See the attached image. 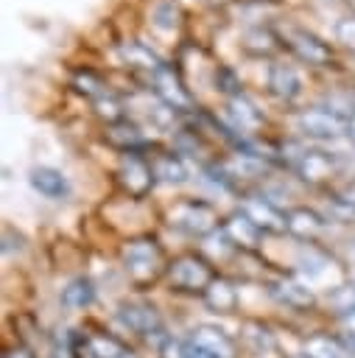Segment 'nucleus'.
<instances>
[{"instance_id": "f257e3e1", "label": "nucleus", "mask_w": 355, "mask_h": 358, "mask_svg": "<svg viewBox=\"0 0 355 358\" xmlns=\"http://www.w3.org/2000/svg\"><path fill=\"white\" fill-rule=\"evenodd\" d=\"M120 260L129 271V277L140 285L151 282L159 271H162V263H165V255L159 249L157 241L151 238H137V241H129L123 249H120Z\"/></svg>"}, {"instance_id": "f03ea898", "label": "nucleus", "mask_w": 355, "mask_h": 358, "mask_svg": "<svg viewBox=\"0 0 355 358\" xmlns=\"http://www.w3.org/2000/svg\"><path fill=\"white\" fill-rule=\"evenodd\" d=\"M168 224L187 232V235H210L218 227V215L207 201L187 199V201H179L168 210Z\"/></svg>"}, {"instance_id": "7ed1b4c3", "label": "nucleus", "mask_w": 355, "mask_h": 358, "mask_svg": "<svg viewBox=\"0 0 355 358\" xmlns=\"http://www.w3.org/2000/svg\"><path fill=\"white\" fill-rule=\"evenodd\" d=\"M299 129L316 140H335L349 131V117L333 106H310L299 115Z\"/></svg>"}, {"instance_id": "20e7f679", "label": "nucleus", "mask_w": 355, "mask_h": 358, "mask_svg": "<svg viewBox=\"0 0 355 358\" xmlns=\"http://www.w3.org/2000/svg\"><path fill=\"white\" fill-rule=\"evenodd\" d=\"M168 277H171V285L179 288V291H207L210 282L215 280L212 277V268L210 263H204L201 257L196 255H182L176 257L171 266H168Z\"/></svg>"}, {"instance_id": "39448f33", "label": "nucleus", "mask_w": 355, "mask_h": 358, "mask_svg": "<svg viewBox=\"0 0 355 358\" xmlns=\"http://www.w3.org/2000/svg\"><path fill=\"white\" fill-rule=\"evenodd\" d=\"M240 213L260 229V232H288V215L274 204L268 201L266 196H246Z\"/></svg>"}, {"instance_id": "423d86ee", "label": "nucleus", "mask_w": 355, "mask_h": 358, "mask_svg": "<svg viewBox=\"0 0 355 358\" xmlns=\"http://www.w3.org/2000/svg\"><path fill=\"white\" fill-rule=\"evenodd\" d=\"M154 92L159 95L162 103H168L173 112H187L193 109V95L190 90L182 84L179 73L168 64H162L157 73H154Z\"/></svg>"}, {"instance_id": "0eeeda50", "label": "nucleus", "mask_w": 355, "mask_h": 358, "mask_svg": "<svg viewBox=\"0 0 355 358\" xmlns=\"http://www.w3.org/2000/svg\"><path fill=\"white\" fill-rule=\"evenodd\" d=\"M201 355L207 358H238V347L235 341L215 324H198L190 330V338H187Z\"/></svg>"}, {"instance_id": "6e6552de", "label": "nucleus", "mask_w": 355, "mask_h": 358, "mask_svg": "<svg viewBox=\"0 0 355 358\" xmlns=\"http://www.w3.org/2000/svg\"><path fill=\"white\" fill-rule=\"evenodd\" d=\"M285 42H288V48L296 53V59H302V62H307V64L324 67V64H330V59H333L330 48H327L316 34H310V31H305V28H288V31H285Z\"/></svg>"}, {"instance_id": "1a4fd4ad", "label": "nucleus", "mask_w": 355, "mask_h": 358, "mask_svg": "<svg viewBox=\"0 0 355 358\" xmlns=\"http://www.w3.org/2000/svg\"><path fill=\"white\" fill-rule=\"evenodd\" d=\"M117 319L129 330H134L140 336H157V333H162V316L148 302H123L120 310H117Z\"/></svg>"}, {"instance_id": "9d476101", "label": "nucleus", "mask_w": 355, "mask_h": 358, "mask_svg": "<svg viewBox=\"0 0 355 358\" xmlns=\"http://www.w3.org/2000/svg\"><path fill=\"white\" fill-rule=\"evenodd\" d=\"M120 182H123V187L131 193V196H145L148 190H151V185H154V168L145 162V159H140L137 154H126L123 157V165H120Z\"/></svg>"}, {"instance_id": "9b49d317", "label": "nucleus", "mask_w": 355, "mask_h": 358, "mask_svg": "<svg viewBox=\"0 0 355 358\" xmlns=\"http://www.w3.org/2000/svg\"><path fill=\"white\" fill-rule=\"evenodd\" d=\"M268 87L285 103H291V101H296L302 95V78H299V73H296L294 64H271Z\"/></svg>"}, {"instance_id": "f8f14e48", "label": "nucleus", "mask_w": 355, "mask_h": 358, "mask_svg": "<svg viewBox=\"0 0 355 358\" xmlns=\"http://www.w3.org/2000/svg\"><path fill=\"white\" fill-rule=\"evenodd\" d=\"M28 182H31L34 190H39V193L48 196V199H64V196L70 193L67 176H64L61 171H56V168H48V165L34 168L31 176H28Z\"/></svg>"}, {"instance_id": "ddd939ff", "label": "nucleus", "mask_w": 355, "mask_h": 358, "mask_svg": "<svg viewBox=\"0 0 355 358\" xmlns=\"http://www.w3.org/2000/svg\"><path fill=\"white\" fill-rule=\"evenodd\" d=\"M260 229L243 215V213H238V215H232L226 224H224V238L232 243V246H240V249H257L260 246Z\"/></svg>"}, {"instance_id": "4468645a", "label": "nucleus", "mask_w": 355, "mask_h": 358, "mask_svg": "<svg viewBox=\"0 0 355 358\" xmlns=\"http://www.w3.org/2000/svg\"><path fill=\"white\" fill-rule=\"evenodd\" d=\"M296 171L305 182H321L335 171V162L324 151H302L296 159Z\"/></svg>"}, {"instance_id": "2eb2a0df", "label": "nucleus", "mask_w": 355, "mask_h": 358, "mask_svg": "<svg viewBox=\"0 0 355 358\" xmlns=\"http://www.w3.org/2000/svg\"><path fill=\"white\" fill-rule=\"evenodd\" d=\"M288 215V232L302 238V241H310L316 238L321 229H324V218L316 213V210H307V207H294L285 213Z\"/></svg>"}, {"instance_id": "dca6fc26", "label": "nucleus", "mask_w": 355, "mask_h": 358, "mask_svg": "<svg viewBox=\"0 0 355 358\" xmlns=\"http://www.w3.org/2000/svg\"><path fill=\"white\" fill-rule=\"evenodd\" d=\"M229 117H232V123H235V131H254V129H260V123H263L260 109H257L246 95L229 98Z\"/></svg>"}, {"instance_id": "f3484780", "label": "nucleus", "mask_w": 355, "mask_h": 358, "mask_svg": "<svg viewBox=\"0 0 355 358\" xmlns=\"http://www.w3.org/2000/svg\"><path fill=\"white\" fill-rule=\"evenodd\" d=\"M204 305L212 310V313H232L235 305H238V291L232 282L226 280H212L210 288L204 291Z\"/></svg>"}, {"instance_id": "a211bd4d", "label": "nucleus", "mask_w": 355, "mask_h": 358, "mask_svg": "<svg viewBox=\"0 0 355 358\" xmlns=\"http://www.w3.org/2000/svg\"><path fill=\"white\" fill-rule=\"evenodd\" d=\"M120 56H123L126 64L140 67V70H148L151 76L165 64V62H162L148 45H143V42H123V45H120Z\"/></svg>"}, {"instance_id": "6ab92c4d", "label": "nucleus", "mask_w": 355, "mask_h": 358, "mask_svg": "<svg viewBox=\"0 0 355 358\" xmlns=\"http://www.w3.org/2000/svg\"><path fill=\"white\" fill-rule=\"evenodd\" d=\"M92 299H95V285H92V280H87V277H75V280H70V282L61 288V305H64V308L78 310V308L92 305Z\"/></svg>"}, {"instance_id": "aec40b11", "label": "nucleus", "mask_w": 355, "mask_h": 358, "mask_svg": "<svg viewBox=\"0 0 355 358\" xmlns=\"http://www.w3.org/2000/svg\"><path fill=\"white\" fill-rule=\"evenodd\" d=\"M305 355L307 358H352L347 347H341V341L330 336H310L305 341Z\"/></svg>"}, {"instance_id": "412c9836", "label": "nucleus", "mask_w": 355, "mask_h": 358, "mask_svg": "<svg viewBox=\"0 0 355 358\" xmlns=\"http://www.w3.org/2000/svg\"><path fill=\"white\" fill-rule=\"evenodd\" d=\"M182 22V8L176 0H157L151 8V25L159 31H176Z\"/></svg>"}, {"instance_id": "4be33fe9", "label": "nucleus", "mask_w": 355, "mask_h": 358, "mask_svg": "<svg viewBox=\"0 0 355 358\" xmlns=\"http://www.w3.org/2000/svg\"><path fill=\"white\" fill-rule=\"evenodd\" d=\"M87 350L95 358H134V352L126 344H120L117 338H112V336H89L87 338Z\"/></svg>"}, {"instance_id": "5701e85b", "label": "nucleus", "mask_w": 355, "mask_h": 358, "mask_svg": "<svg viewBox=\"0 0 355 358\" xmlns=\"http://www.w3.org/2000/svg\"><path fill=\"white\" fill-rule=\"evenodd\" d=\"M274 294H277L285 305H291V308H307V305L313 302V291H310V285H307V282H296V280H285V282H280V285L274 288Z\"/></svg>"}, {"instance_id": "b1692460", "label": "nucleus", "mask_w": 355, "mask_h": 358, "mask_svg": "<svg viewBox=\"0 0 355 358\" xmlns=\"http://www.w3.org/2000/svg\"><path fill=\"white\" fill-rule=\"evenodd\" d=\"M151 168H154V176L168 182V185H179V182L187 179V168L176 154H162Z\"/></svg>"}, {"instance_id": "393cba45", "label": "nucleus", "mask_w": 355, "mask_h": 358, "mask_svg": "<svg viewBox=\"0 0 355 358\" xmlns=\"http://www.w3.org/2000/svg\"><path fill=\"white\" fill-rule=\"evenodd\" d=\"M106 134H109V143H115V145L126 148L129 154H131V148H137V145L143 143V134H140V129H137V126H131V123H126V120H120V123H112V129H109Z\"/></svg>"}, {"instance_id": "a878e982", "label": "nucleus", "mask_w": 355, "mask_h": 358, "mask_svg": "<svg viewBox=\"0 0 355 358\" xmlns=\"http://www.w3.org/2000/svg\"><path fill=\"white\" fill-rule=\"evenodd\" d=\"M215 84H218V90L226 92L229 98L243 95V92H240V81H238V76H235L229 67H218V70H215Z\"/></svg>"}, {"instance_id": "bb28decb", "label": "nucleus", "mask_w": 355, "mask_h": 358, "mask_svg": "<svg viewBox=\"0 0 355 358\" xmlns=\"http://www.w3.org/2000/svg\"><path fill=\"white\" fill-rule=\"evenodd\" d=\"M162 358H196V347L190 341H179V338H168L162 344Z\"/></svg>"}, {"instance_id": "cd10ccee", "label": "nucleus", "mask_w": 355, "mask_h": 358, "mask_svg": "<svg viewBox=\"0 0 355 358\" xmlns=\"http://www.w3.org/2000/svg\"><path fill=\"white\" fill-rule=\"evenodd\" d=\"M95 112H98L101 117L112 120V123H120V115H123L120 103H117L115 98H109V95H101V98L95 101Z\"/></svg>"}, {"instance_id": "c85d7f7f", "label": "nucleus", "mask_w": 355, "mask_h": 358, "mask_svg": "<svg viewBox=\"0 0 355 358\" xmlns=\"http://www.w3.org/2000/svg\"><path fill=\"white\" fill-rule=\"evenodd\" d=\"M335 36L341 45H347L349 50H355V17H344L335 22Z\"/></svg>"}, {"instance_id": "c756f323", "label": "nucleus", "mask_w": 355, "mask_h": 358, "mask_svg": "<svg viewBox=\"0 0 355 358\" xmlns=\"http://www.w3.org/2000/svg\"><path fill=\"white\" fill-rule=\"evenodd\" d=\"M243 338L246 341H257V347H271V333L263 327V324H257V322H246L243 324Z\"/></svg>"}, {"instance_id": "7c9ffc66", "label": "nucleus", "mask_w": 355, "mask_h": 358, "mask_svg": "<svg viewBox=\"0 0 355 358\" xmlns=\"http://www.w3.org/2000/svg\"><path fill=\"white\" fill-rule=\"evenodd\" d=\"M53 358H78V355H73V338L70 336H64L53 344Z\"/></svg>"}, {"instance_id": "2f4dec72", "label": "nucleus", "mask_w": 355, "mask_h": 358, "mask_svg": "<svg viewBox=\"0 0 355 358\" xmlns=\"http://www.w3.org/2000/svg\"><path fill=\"white\" fill-rule=\"evenodd\" d=\"M341 330H344V336H347V338L352 341V347H355V308L341 313Z\"/></svg>"}, {"instance_id": "473e14b6", "label": "nucleus", "mask_w": 355, "mask_h": 358, "mask_svg": "<svg viewBox=\"0 0 355 358\" xmlns=\"http://www.w3.org/2000/svg\"><path fill=\"white\" fill-rule=\"evenodd\" d=\"M341 199H344V201H347V204H349V207L355 210V182H352V185H349V187L344 190V196H341Z\"/></svg>"}, {"instance_id": "72a5a7b5", "label": "nucleus", "mask_w": 355, "mask_h": 358, "mask_svg": "<svg viewBox=\"0 0 355 358\" xmlns=\"http://www.w3.org/2000/svg\"><path fill=\"white\" fill-rule=\"evenodd\" d=\"M3 358H34V355H31L28 350H22V347H20V350H11V352H6Z\"/></svg>"}, {"instance_id": "f704fd0d", "label": "nucleus", "mask_w": 355, "mask_h": 358, "mask_svg": "<svg viewBox=\"0 0 355 358\" xmlns=\"http://www.w3.org/2000/svg\"><path fill=\"white\" fill-rule=\"evenodd\" d=\"M347 137H349V140L355 143V112L349 115V131H347Z\"/></svg>"}, {"instance_id": "c9c22d12", "label": "nucleus", "mask_w": 355, "mask_h": 358, "mask_svg": "<svg viewBox=\"0 0 355 358\" xmlns=\"http://www.w3.org/2000/svg\"><path fill=\"white\" fill-rule=\"evenodd\" d=\"M196 358H207V355H201V352H198V350H196Z\"/></svg>"}, {"instance_id": "e433bc0d", "label": "nucleus", "mask_w": 355, "mask_h": 358, "mask_svg": "<svg viewBox=\"0 0 355 358\" xmlns=\"http://www.w3.org/2000/svg\"><path fill=\"white\" fill-rule=\"evenodd\" d=\"M294 358H307V355H305V352H302V355H294Z\"/></svg>"}, {"instance_id": "4c0bfd02", "label": "nucleus", "mask_w": 355, "mask_h": 358, "mask_svg": "<svg viewBox=\"0 0 355 358\" xmlns=\"http://www.w3.org/2000/svg\"><path fill=\"white\" fill-rule=\"evenodd\" d=\"M352 358H355V355H352Z\"/></svg>"}]
</instances>
